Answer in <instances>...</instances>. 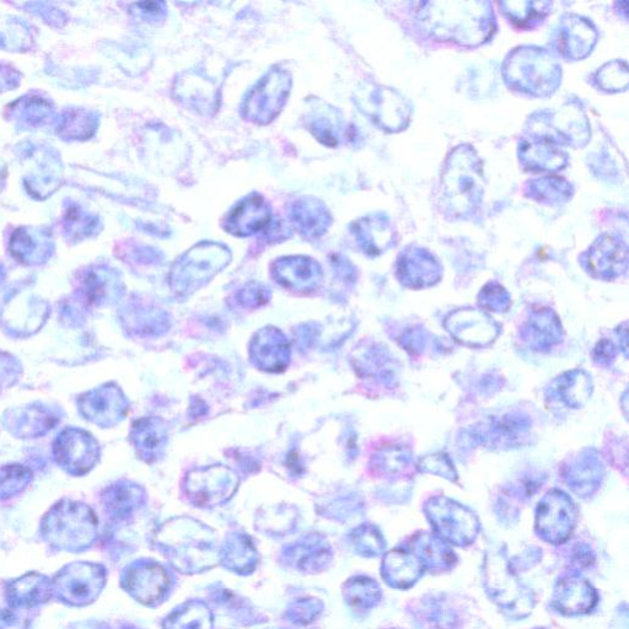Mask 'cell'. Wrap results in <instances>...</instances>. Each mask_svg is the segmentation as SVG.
Returning <instances> with one entry per match:
<instances>
[{
  "mask_svg": "<svg viewBox=\"0 0 629 629\" xmlns=\"http://www.w3.org/2000/svg\"><path fill=\"white\" fill-rule=\"evenodd\" d=\"M290 89L287 73L274 71L252 91L245 105L246 116L258 123L273 120L282 110Z\"/></svg>",
  "mask_w": 629,
  "mask_h": 629,
  "instance_id": "14",
  "label": "cell"
},
{
  "mask_svg": "<svg viewBox=\"0 0 629 629\" xmlns=\"http://www.w3.org/2000/svg\"><path fill=\"white\" fill-rule=\"evenodd\" d=\"M480 299L481 305L485 306V308L493 309V311L505 309L504 304L509 303L507 292H505L501 286H498V284H488V286L483 289Z\"/></svg>",
  "mask_w": 629,
  "mask_h": 629,
  "instance_id": "45",
  "label": "cell"
},
{
  "mask_svg": "<svg viewBox=\"0 0 629 629\" xmlns=\"http://www.w3.org/2000/svg\"><path fill=\"white\" fill-rule=\"evenodd\" d=\"M32 481V471L23 465H8L0 469V499L18 496Z\"/></svg>",
  "mask_w": 629,
  "mask_h": 629,
  "instance_id": "39",
  "label": "cell"
},
{
  "mask_svg": "<svg viewBox=\"0 0 629 629\" xmlns=\"http://www.w3.org/2000/svg\"><path fill=\"white\" fill-rule=\"evenodd\" d=\"M356 234L360 246L370 255H379L395 244V230L386 217H369L356 225Z\"/></svg>",
  "mask_w": 629,
  "mask_h": 629,
  "instance_id": "31",
  "label": "cell"
},
{
  "mask_svg": "<svg viewBox=\"0 0 629 629\" xmlns=\"http://www.w3.org/2000/svg\"><path fill=\"white\" fill-rule=\"evenodd\" d=\"M505 82L525 94L545 98L561 85L562 68L552 52L540 47L524 46L505 59Z\"/></svg>",
  "mask_w": 629,
  "mask_h": 629,
  "instance_id": "3",
  "label": "cell"
},
{
  "mask_svg": "<svg viewBox=\"0 0 629 629\" xmlns=\"http://www.w3.org/2000/svg\"><path fill=\"white\" fill-rule=\"evenodd\" d=\"M276 272L279 282L298 290L313 289L321 279L320 267L309 258L295 257L279 261Z\"/></svg>",
  "mask_w": 629,
  "mask_h": 629,
  "instance_id": "32",
  "label": "cell"
},
{
  "mask_svg": "<svg viewBox=\"0 0 629 629\" xmlns=\"http://www.w3.org/2000/svg\"><path fill=\"white\" fill-rule=\"evenodd\" d=\"M41 534L57 550L83 552L93 546L98 537V520L88 505L62 501L43 518Z\"/></svg>",
  "mask_w": 629,
  "mask_h": 629,
  "instance_id": "4",
  "label": "cell"
},
{
  "mask_svg": "<svg viewBox=\"0 0 629 629\" xmlns=\"http://www.w3.org/2000/svg\"><path fill=\"white\" fill-rule=\"evenodd\" d=\"M419 7L418 24L435 40L476 47L489 40L496 29L489 2H427Z\"/></svg>",
  "mask_w": 629,
  "mask_h": 629,
  "instance_id": "1",
  "label": "cell"
},
{
  "mask_svg": "<svg viewBox=\"0 0 629 629\" xmlns=\"http://www.w3.org/2000/svg\"><path fill=\"white\" fill-rule=\"evenodd\" d=\"M585 258L589 272L595 277L612 279L621 276L627 270V246L616 236H601L590 247Z\"/></svg>",
  "mask_w": 629,
  "mask_h": 629,
  "instance_id": "20",
  "label": "cell"
},
{
  "mask_svg": "<svg viewBox=\"0 0 629 629\" xmlns=\"http://www.w3.org/2000/svg\"><path fill=\"white\" fill-rule=\"evenodd\" d=\"M104 504L116 518L131 514L142 501V489L128 482H118L104 492Z\"/></svg>",
  "mask_w": 629,
  "mask_h": 629,
  "instance_id": "35",
  "label": "cell"
},
{
  "mask_svg": "<svg viewBox=\"0 0 629 629\" xmlns=\"http://www.w3.org/2000/svg\"><path fill=\"white\" fill-rule=\"evenodd\" d=\"M78 406L83 417L102 428L116 426L128 412V401L114 384L85 392L79 397Z\"/></svg>",
  "mask_w": 629,
  "mask_h": 629,
  "instance_id": "12",
  "label": "cell"
},
{
  "mask_svg": "<svg viewBox=\"0 0 629 629\" xmlns=\"http://www.w3.org/2000/svg\"><path fill=\"white\" fill-rule=\"evenodd\" d=\"M53 595L52 580L46 575L31 573L9 584L7 596L13 607L31 609L45 604Z\"/></svg>",
  "mask_w": 629,
  "mask_h": 629,
  "instance_id": "26",
  "label": "cell"
},
{
  "mask_svg": "<svg viewBox=\"0 0 629 629\" xmlns=\"http://www.w3.org/2000/svg\"><path fill=\"white\" fill-rule=\"evenodd\" d=\"M131 439L138 455L152 462L163 454L168 434L160 419L143 418L133 424Z\"/></svg>",
  "mask_w": 629,
  "mask_h": 629,
  "instance_id": "28",
  "label": "cell"
},
{
  "mask_svg": "<svg viewBox=\"0 0 629 629\" xmlns=\"http://www.w3.org/2000/svg\"><path fill=\"white\" fill-rule=\"evenodd\" d=\"M13 255L26 265H40L51 255L50 243L46 238L36 240L28 231H18L12 243Z\"/></svg>",
  "mask_w": 629,
  "mask_h": 629,
  "instance_id": "36",
  "label": "cell"
},
{
  "mask_svg": "<svg viewBox=\"0 0 629 629\" xmlns=\"http://www.w3.org/2000/svg\"><path fill=\"white\" fill-rule=\"evenodd\" d=\"M50 316V305L35 297H13L3 306L0 321L5 331L16 337H28L41 329Z\"/></svg>",
  "mask_w": 629,
  "mask_h": 629,
  "instance_id": "15",
  "label": "cell"
},
{
  "mask_svg": "<svg viewBox=\"0 0 629 629\" xmlns=\"http://www.w3.org/2000/svg\"><path fill=\"white\" fill-rule=\"evenodd\" d=\"M120 293L118 279L104 268L89 271L80 282V295L89 305L112 304L120 298Z\"/></svg>",
  "mask_w": 629,
  "mask_h": 629,
  "instance_id": "30",
  "label": "cell"
},
{
  "mask_svg": "<svg viewBox=\"0 0 629 629\" xmlns=\"http://www.w3.org/2000/svg\"><path fill=\"white\" fill-rule=\"evenodd\" d=\"M426 571L415 553L406 550L387 552L383 561V578L395 589H410Z\"/></svg>",
  "mask_w": 629,
  "mask_h": 629,
  "instance_id": "23",
  "label": "cell"
},
{
  "mask_svg": "<svg viewBox=\"0 0 629 629\" xmlns=\"http://www.w3.org/2000/svg\"><path fill=\"white\" fill-rule=\"evenodd\" d=\"M424 629H451L454 626L453 614H449L438 601H424L417 609V620Z\"/></svg>",
  "mask_w": 629,
  "mask_h": 629,
  "instance_id": "41",
  "label": "cell"
},
{
  "mask_svg": "<svg viewBox=\"0 0 629 629\" xmlns=\"http://www.w3.org/2000/svg\"><path fill=\"white\" fill-rule=\"evenodd\" d=\"M485 193L482 161L470 145H461L446 160L440 182V207L454 219L472 217Z\"/></svg>",
  "mask_w": 629,
  "mask_h": 629,
  "instance_id": "2",
  "label": "cell"
},
{
  "mask_svg": "<svg viewBox=\"0 0 629 629\" xmlns=\"http://www.w3.org/2000/svg\"><path fill=\"white\" fill-rule=\"evenodd\" d=\"M595 80L602 90L611 91V93L626 90L628 88L627 63L615 61L605 64L596 73Z\"/></svg>",
  "mask_w": 629,
  "mask_h": 629,
  "instance_id": "42",
  "label": "cell"
},
{
  "mask_svg": "<svg viewBox=\"0 0 629 629\" xmlns=\"http://www.w3.org/2000/svg\"><path fill=\"white\" fill-rule=\"evenodd\" d=\"M349 601L360 609H372L381 600V590L373 579L358 578L349 583Z\"/></svg>",
  "mask_w": 629,
  "mask_h": 629,
  "instance_id": "40",
  "label": "cell"
},
{
  "mask_svg": "<svg viewBox=\"0 0 629 629\" xmlns=\"http://www.w3.org/2000/svg\"><path fill=\"white\" fill-rule=\"evenodd\" d=\"M252 357L262 369L279 372L288 363V342L276 329L262 331L252 344Z\"/></svg>",
  "mask_w": 629,
  "mask_h": 629,
  "instance_id": "27",
  "label": "cell"
},
{
  "mask_svg": "<svg viewBox=\"0 0 629 629\" xmlns=\"http://www.w3.org/2000/svg\"><path fill=\"white\" fill-rule=\"evenodd\" d=\"M556 391L568 406H583L591 395V380L583 372L567 373L557 380Z\"/></svg>",
  "mask_w": 629,
  "mask_h": 629,
  "instance_id": "37",
  "label": "cell"
},
{
  "mask_svg": "<svg viewBox=\"0 0 629 629\" xmlns=\"http://www.w3.org/2000/svg\"><path fill=\"white\" fill-rule=\"evenodd\" d=\"M552 5L551 2H531V0L499 3V7L508 19L521 29L536 28L544 23L548 14L552 12Z\"/></svg>",
  "mask_w": 629,
  "mask_h": 629,
  "instance_id": "33",
  "label": "cell"
},
{
  "mask_svg": "<svg viewBox=\"0 0 629 629\" xmlns=\"http://www.w3.org/2000/svg\"><path fill=\"white\" fill-rule=\"evenodd\" d=\"M53 458L62 470L83 476L100 460V445L93 435L80 428H66L53 443Z\"/></svg>",
  "mask_w": 629,
  "mask_h": 629,
  "instance_id": "10",
  "label": "cell"
},
{
  "mask_svg": "<svg viewBox=\"0 0 629 629\" xmlns=\"http://www.w3.org/2000/svg\"><path fill=\"white\" fill-rule=\"evenodd\" d=\"M356 101L360 111L387 132H400L410 123V102L394 89L367 85L359 89Z\"/></svg>",
  "mask_w": 629,
  "mask_h": 629,
  "instance_id": "8",
  "label": "cell"
},
{
  "mask_svg": "<svg viewBox=\"0 0 629 629\" xmlns=\"http://www.w3.org/2000/svg\"><path fill=\"white\" fill-rule=\"evenodd\" d=\"M271 222V211L260 197H252L234 209L227 228L236 235H251L265 229Z\"/></svg>",
  "mask_w": 629,
  "mask_h": 629,
  "instance_id": "29",
  "label": "cell"
},
{
  "mask_svg": "<svg viewBox=\"0 0 629 629\" xmlns=\"http://www.w3.org/2000/svg\"><path fill=\"white\" fill-rule=\"evenodd\" d=\"M424 509L437 535L448 544L466 547L476 540L480 521L464 505L438 497L430 499Z\"/></svg>",
  "mask_w": 629,
  "mask_h": 629,
  "instance_id": "7",
  "label": "cell"
},
{
  "mask_svg": "<svg viewBox=\"0 0 629 629\" xmlns=\"http://www.w3.org/2000/svg\"><path fill=\"white\" fill-rule=\"evenodd\" d=\"M526 195L541 203L563 204L571 200L573 187L567 180L558 176H545L526 184Z\"/></svg>",
  "mask_w": 629,
  "mask_h": 629,
  "instance_id": "34",
  "label": "cell"
},
{
  "mask_svg": "<svg viewBox=\"0 0 629 629\" xmlns=\"http://www.w3.org/2000/svg\"><path fill=\"white\" fill-rule=\"evenodd\" d=\"M521 164L531 170L557 171L568 163V155L550 139L529 136L520 143Z\"/></svg>",
  "mask_w": 629,
  "mask_h": 629,
  "instance_id": "22",
  "label": "cell"
},
{
  "mask_svg": "<svg viewBox=\"0 0 629 629\" xmlns=\"http://www.w3.org/2000/svg\"><path fill=\"white\" fill-rule=\"evenodd\" d=\"M483 579L487 593L504 614L516 620L531 614L535 605L534 594L516 577L507 553L502 550L487 552Z\"/></svg>",
  "mask_w": 629,
  "mask_h": 629,
  "instance_id": "5",
  "label": "cell"
},
{
  "mask_svg": "<svg viewBox=\"0 0 629 629\" xmlns=\"http://www.w3.org/2000/svg\"><path fill=\"white\" fill-rule=\"evenodd\" d=\"M59 421L57 413L50 407L35 403L13 408L3 415V426L16 438L31 439L46 435Z\"/></svg>",
  "mask_w": 629,
  "mask_h": 629,
  "instance_id": "17",
  "label": "cell"
},
{
  "mask_svg": "<svg viewBox=\"0 0 629 629\" xmlns=\"http://www.w3.org/2000/svg\"><path fill=\"white\" fill-rule=\"evenodd\" d=\"M399 277L410 287H427L439 281L440 267L421 247L411 246L399 258Z\"/></svg>",
  "mask_w": 629,
  "mask_h": 629,
  "instance_id": "21",
  "label": "cell"
},
{
  "mask_svg": "<svg viewBox=\"0 0 629 629\" xmlns=\"http://www.w3.org/2000/svg\"><path fill=\"white\" fill-rule=\"evenodd\" d=\"M21 364L13 356L0 353V390L8 389L19 380Z\"/></svg>",
  "mask_w": 629,
  "mask_h": 629,
  "instance_id": "44",
  "label": "cell"
},
{
  "mask_svg": "<svg viewBox=\"0 0 629 629\" xmlns=\"http://www.w3.org/2000/svg\"><path fill=\"white\" fill-rule=\"evenodd\" d=\"M212 247H198V249L190 252V255L182 258L181 266L175 270V281L182 284L180 292L192 289L193 286H201V283L207 282L223 267V258L212 261Z\"/></svg>",
  "mask_w": 629,
  "mask_h": 629,
  "instance_id": "25",
  "label": "cell"
},
{
  "mask_svg": "<svg viewBox=\"0 0 629 629\" xmlns=\"http://www.w3.org/2000/svg\"><path fill=\"white\" fill-rule=\"evenodd\" d=\"M411 552L415 553L424 568L434 573L451 571L458 563V557L448 542L429 532H419L413 537Z\"/></svg>",
  "mask_w": 629,
  "mask_h": 629,
  "instance_id": "24",
  "label": "cell"
},
{
  "mask_svg": "<svg viewBox=\"0 0 629 629\" xmlns=\"http://www.w3.org/2000/svg\"><path fill=\"white\" fill-rule=\"evenodd\" d=\"M552 602L563 615H584L598 604V593L587 579L571 574L558 580Z\"/></svg>",
  "mask_w": 629,
  "mask_h": 629,
  "instance_id": "19",
  "label": "cell"
},
{
  "mask_svg": "<svg viewBox=\"0 0 629 629\" xmlns=\"http://www.w3.org/2000/svg\"><path fill=\"white\" fill-rule=\"evenodd\" d=\"M238 477L227 467H208L196 470L187 477V491L196 503L214 504L233 496Z\"/></svg>",
  "mask_w": 629,
  "mask_h": 629,
  "instance_id": "16",
  "label": "cell"
},
{
  "mask_svg": "<svg viewBox=\"0 0 629 629\" xmlns=\"http://www.w3.org/2000/svg\"><path fill=\"white\" fill-rule=\"evenodd\" d=\"M354 541L364 556H379L385 550L384 537L373 526H362L358 529Z\"/></svg>",
  "mask_w": 629,
  "mask_h": 629,
  "instance_id": "43",
  "label": "cell"
},
{
  "mask_svg": "<svg viewBox=\"0 0 629 629\" xmlns=\"http://www.w3.org/2000/svg\"><path fill=\"white\" fill-rule=\"evenodd\" d=\"M105 569L99 564H68L52 580L53 595L71 606H86L98 599L105 585Z\"/></svg>",
  "mask_w": 629,
  "mask_h": 629,
  "instance_id": "9",
  "label": "cell"
},
{
  "mask_svg": "<svg viewBox=\"0 0 629 629\" xmlns=\"http://www.w3.org/2000/svg\"><path fill=\"white\" fill-rule=\"evenodd\" d=\"M530 136L550 139L555 144L579 148L587 144L590 129L582 107L566 104L558 111L537 112L530 118Z\"/></svg>",
  "mask_w": 629,
  "mask_h": 629,
  "instance_id": "6",
  "label": "cell"
},
{
  "mask_svg": "<svg viewBox=\"0 0 629 629\" xmlns=\"http://www.w3.org/2000/svg\"><path fill=\"white\" fill-rule=\"evenodd\" d=\"M445 326L456 341L471 347H485L498 335L497 325L487 315L471 309L451 314Z\"/></svg>",
  "mask_w": 629,
  "mask_h": 629,
  "instance_id": "18",
  "label": "cell"
},
{
  "mask_svg": "<svg viewBox=\"0 0 629 629\" xmlns=\"http://www.w3.org/2000/svg\"><path fill=\"white\" fill-rule=\"evenodd\" d=\"M598 41V31L590 20L582 16L567 14L559 19L553 46L568 61H579L590 55Z\"/></svg>",
  "mask_w": 629,
  "mask_h": 629,
  "instance_id": "13",
  "label": "cell"
},
{
  "mask_svg": "<svg viewBox=\"0 0 629 629\" xmlns=\"http://www.w3.org/2000/svg\"><path fill=\"white\" fill-rule=\"evenodd\" d=\"M551 311H539L532 316L529 324L531 342L537 348L551 347L561 338V325L553 319Z\"/></svg>",
  "mask_w": 629,
  "mask_h": 629,
  "instance_id": "38",
  "label": "cell"
},
{
  "mask_svg": "<svg viewBox=\"0 0 629 629\" xmlns=\"http://www.w3.org/2000/svg\"><path fill=\"white\" fill-rule=\"evenodd\" d=\"M578 520V509L566 493H547L536 510V532L542 540L561 545L573 534Z\"/></svg>",
  "mask_w": 629,
  "mask_h": 629,
  "instance_id": "11",
  "label": "cell"
}]
</instances>
